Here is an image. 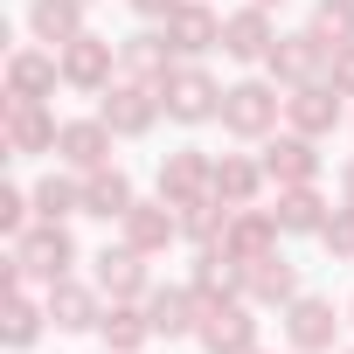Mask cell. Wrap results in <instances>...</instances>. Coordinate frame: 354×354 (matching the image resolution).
<instances>
[{"label":"cell","instance_id":"obj_1","mask_svg":"<svg viewBox=\"0 0 354 354\" xmlns=\"http://www.w3.org/2000/svg\"><path fill=\"white\" fill-rule=\"evenodd\" d=\"M160 104H167L174 125H209V118H223V84L202 63H174L167 84H160Z\"/></svg>","mask_w":354,"mask_h":354},{"label":"cell","instance_id":"obj_2","mask_svg":"<svg viewBox=\"0 0 354 354\" xmlns=\"http://www.w3.org/2000/svg\"><path fill=\"white\" fill-rule=\"evenodd\" d=\"M278 118H285V97H278V84H257V77H243V84H230V91H223V132H236V139H264Z\"/></svg>","mask_w":354,"mask_h":354},{"label":"cell","instance_id":"obj_3","mask_svg":"<svg viewBox=\"0 0 354 354\" xmlns=\"http://www.w3.org/2000/svg\"><path fill=\"white\" fill-rule=\"evenodd\" d=\"M15 257H21V271H28L35 285H56V278H70V264H77V236H70L63 223H35V230L15 236Z\"/></svg>","mask_w":354,"mask_h":354},{"label":"cell","instance_id":"obj_4","mask_svg":"<svg viewBox=\"0 0 354 354\" xmlns=\"http://www.w3.org/2000/svg\"><path fill=\"white\" fill-rule=\"evenodd\" d=\"M167 104H160V91L153 84H104V104H97V118L118 132V139H139V132H153V118H160Z\"/></svg>","mask_w":354,"mask_h":354},{"label":"cell","instance_id":"obj_5","mask_svg":"<svg viewBox=\"0 0 354 354\" xmlns=\"http://www.w3.org/2000/svg\"><path fill=\"white\" fill-rule=\"evenodd\" d=\"M326 49H333V42H319L313 28H299V35H278L264 63H271V77H278V84H292V91H299V84H319Z\"/></svg>","mask_w":354,"mask_h":354},{"label":"cell","instance_id":"obj_6","mask_svg":"<svg viewBox=\"0 0 354 354\" xmlns=\"http://www.w3.org/2000/svg\"><path fill=\"white\" fill-rule=\"evenodd\" d=\"M56 56H63V84H70V91H104V84H111V63H118V42H104V35L84 28V35L63 42Z\"/></svg>","mask_w":354,"mask_h":354},{"label":"cell","instance_id":"obj_7","mask_svg":"<svg viewBox=\"0 0 354 354\" xmlns=\"http://www.w3.org/2000/svg\"><path fill=\"white\" fill-rule=\"evenodd\" d=\"M333 333H340V319H333V299H313V292H299V299L285 306V340H292L299 354H326V347H333Z\"/></svg>","mask_w":354,"mask_h":354},{"label":"cell","instance_id":"obj_8","mask_svg":"<svg viewBox=\"0 0 354 354\" xmlns=\"http://www.w3.org/2000/svg\"><path fill=\"white\" fill-rule=\"evenodd\" d=\"M195 340L209 347V354H250L257 347V319H250V306H202V326H195Z\"/></svg>","mask_w":354,"mask_h":354},{"label":"cell","instance_id":"obj_9","mask_svg":"<svg viewBox=\"0 0 354 354\" xmlns=\"http://www.w3.org/2000/svg\"><path fill=\"white\" fill-rule=\"evenodd\" d=\"M146 319H153L160 340H188V333L202 326V299H195V285H153V292H146Z\"/></svg>","mask_w":354,"mask_h":354},{"label":"cell","instance_id":"obj_10","mask_svg":"<svg viewBox=\"0 0 354 354\" xmlns=\"http://www.w3.org/2000/svg\"><path fill=\"white\" fill-rule=\"evenodd\" d=\"M118 70L132 77V84H167V70H174V42H167V28H139V35H125L118 42Z\"/></svg>","mask_w":354,"mask_h":354},{"label":"cell","instance_id":"obj_11","mask_svg":"<svg viewBox=\"0 0 354 354\" xmlns=\"http://www.w3.org/2000/svg\"><path fill=\"white\" fill-rule=\"evenodd\" d=\"M56 84H63V56H56V49H15V56H8V97L42 104Z\"/></svg>","mask_w":354,"mask_h":354},{"label":"cell","instance_id":"obj_12","mask_svg":"<svg viewBox=\"0 0 354 354\" xmlns=\"http://www.w3.org/2000/svg\"><path fill=\"white\" fill-rule=\"evenodd\" d=\"M209 174H216V160L202 153V146H181V153H167L160 160V195L181 209V202H202L209 195Z\"/></svg>","mask_w":354,"mask_h":354},{"label":"cell","instance_id":"obj_13","mask_svg":"<svg viewBox=\"0 0 354 354\" xmlns=\"http://www.w3.org/2000/svg\"><path fill=\"white\" fill-rule=\"evenodd\" d=\"M118 230H125V243H132V250H146V257H153V250H167L174 236H181V209H174L167 195H160V202H132Z\"/></svg>","mask_w":354,"mask_h":354},{"label":"cell","instance_id":"obj_14","mask_svg":"<svg viewBox=\"0 0 354 354\" xmlns=\"http://www.w3.org/2000/svg\"><path fill=\"white\" fill-rule=\"evenodd\" d=\"M271 42H278V28H271V15L257 8H236V15H223V56H236V63H264L271 56Z\"/></svg>","mask_w":354,"mask_h":354},{"label":"cell","instance_id":"obj_15","mask_svg":"<svg viewBox=\"0 0 354 354\" xmlns=\"http://www.w3.org/2000/svg\"><path fill=\"white\" fill-rule=\"evenodd\" d=\"M160 28H167L174 56H188V63H195V56H209V49L223 42V21H216V15L202 8V0H181V8H174V15L160 21Z\"/></svg>","mask_w":354,"mask_h":354},{"label":"cell","instance_id":"obj_16","mask_svg":"<svg viewBox=\"0 0 354 354\" xmlns=\"http://www.w3.org/2000/svg\"><path fill=\"white\" fill-rule=\"evenodd\" d=\"M285 125L306 132V139H326V132L340 125V91H333V84H299V91L285 97Z\"/></svg>","mask_w":354,"mask_h":354},{"label":"cell","instance_id":"obj_17","mask_svg":"<svg viewBox=\"0 0 354 354\" xmlns=\"http://www.w3.org/2000/svg\"><path fill=\"white\" fill-rule=\"evenodd\" d=\"M111 125L104 118H63V139H56V153L77 167V174H91V167H111Z\"/></svg>","mask_w":354,"mask_h":354},{"label":"cell","instance_id":"obj_18","mask_svg":"<svg viewBox=\"0 0 354 354\" xmlns=\"http://www.w3.org/2000/svg\"><path fill=\"white\" fill-rule=\"evenodd\" d=\"M278 236H285V230H278V216H271V209H236V216H230L223 250H230L236 264H257V257H271V250H278Z\"/></svg>","mask_w":354,"mask_h":354},{"label":"cell","instance_id":"obj_19","mask_svg":"<svg viewBox=\"0 0 354 354\" xmlns=\"http://www.w3.org/2000/svg\"><path fill=\"white\" fill-rule=\"evenodd\" d=\"M264 174H271L278 188H306V181H319V153H313V139H306V132L271 139V146H264Z\"/></svg>","mask_w":354,"mask_h":354},{"label":"cell","instance_id":"obj_20","mask_svg":"<svg viewBox=\"0 0 354 354\" xmlns=\"http://www.w3.org/2000/svg\"><path fill=\"white\" fill-rule=\"evenodd\" d=\"M56 139H63V125L42 111V104H21V97H8V153H56Z\"/></svg>","mask_w":354,"mask_h":354},{"label":"cell","instance_id":"obj_21","mask_svg":"<svg viewBox=\"0 0 354 354\" xmlns=\"http://www.w3.org/2000/svg\"><path fill=\"white\" fill-rule=\"evenodd\" d=\"M97 292H111V299H146V292H153V285H146V250H132V243L97 250Z\"/></svg>","mask_w":354,"mask_h":354},{"label":"cell","instance_id":"obj_22","mask_svg":"<svg viewBox=\"0 0 354 354\" xmlns=\"http://www.w3.org/2000/svg\"><path fill=\"white\" fill-rule=\"evenodd\" d=\"M243 299H250V306H292V299H299V271L271 250V257L243 264Z\"/></svg>","mask_w":354,"mask_h":354},{"label":"cell","instance_id":"obj_23","mask_svg":"<svg viewBox=\"0 0 354 354\" xmlns=\"http://www.w3.org/2000/svg\"><path fill=\"white\" fill-rule=\"evenodd\" d=\"M84 8H91V0H28V35L49 42V49H63V42L84 35Z\"/></svg>","mask_w":354,"mask_h":354},{"label":"cell","instance_id":"obj_24","mask_svg":"<svg viewBox=\"0 0 354 354\" xmlns=\"http://www.w3.org/2000/svg\"><path fill=\"white\" fill-rule=\"evenodd\" d=\"M257 188H264V160H243V153H223L216 174H209V195L230 202V209H250Z\"/></svg>","mask_w":354,"mask_h":354},{"label":"cell","instance_id":"obj_25","mask_svg":"<svg viewBox=\"0 0 354 354\" xmlns=\"http://www.w3.org/2000/svg\"><path fill=\"white\" fill-rule=\"evenodd\" d=\"M139 195H132V181L118 167H91L84 174V216H97V223H125V209H132Z\"/></svg>","mask_w":354,"mask_h":354},{"label":"cell","instance_id":"obj_26","mask_svg":"<svg viewBox=\"0 0 354 354\" xmlns=\"http://www.w3.org/2000/svg\"><path fill=\"white\" fill-rule=\"evenodd\" d=\"M188 285H195V299H202V306H230V299L243 292V264H236L230 250H202Z\"/></svg>","mask_w":354,"mask_h":354},{"label":"cell","instance_id":"obj_27","mask_svg":"<svg viewBox=\"0 0 354 354\" xmlns=\"http://www.w3.org/2000/svg\"><path fill=\"white\" fill-rule=\"evenodd\" d=\"M42 306H49V319H56L63 333H84V326H97V319H104L97 292H91V285H77V278H56Z\"/></svg>","mask_w":354,"mask_h":354},{"label":"cell","instance_id":"obj_28","mask_svg":"<svg viewBox=\"0 0 354 354\" xmlns=\"http://www.w3.org/2000/svg\"><path fill=\"white\" fill-rule=\"evenodd\" d=\"M271 216H278L285 236H319V230H326V202H319L313 181H306V188H278V209H271Z\"/></svg>","mask_w":354,"mask_h":354},{"label":"cell","instance_id":"obj_29","mask_svg":"<svg viewBox=\"0 0 354 354\" xmlns=\"http://www.w3.org/2000/svg\"><path fill=\"white\" fill-rule=\"evenodd\" d=\"M230 202H216V195H202V202H181V236L188 243H202V250H216L223 236H230Z\"/></svg>","mask_w":354,"mask_h":354},{"label":"cell","instance_id":"obj_30","mask_svg":"<svg viewBox=\"0 0 354 354\" xmlns=\"http://www.w3.org/2000/svg\"><path fill=\"white\" fill-rule=\"evenodd\" d=\"M97 333H104V347H111V354H139V347L153 340V319H146V313H132V299H111V313L97 319Z\"/></svg>","mask_w":354,"mask_h":354},{"label":"cell","instance_id":"obj_31","mask_svg":"<svg viewBox=\"0 0 354 354\" xmlns=\"http://www.w3.org/2000/svg\"><path fill=\"white\" fill-rule=\"evenodd\" d=\"M35 216H42V223H70V216H84V181H63V174L35 181Z\"/></svg>","mask_w":354,"mask_h":354},{"label":"cell","instance_id":"obj_32","mask_svg":"<svg viewBox=\"0 0 354 354\" xmlns=\"http://www.w3.org/2000/svg\"><path fill=\"white\" fill-rule=\"evenodd\" d=\"M42 319H49V306H35L28 292H8V326H0V333H8V347H35Z\"/></svg>","mask_w":354,"mask_h":354},{"label":"cell","instance_id":"obj_33","mask_svg":"<svg viewBox=\"0 0 354 354\" xmlns=\"http://www.w3.org/2000/svg\"><path fill=\"white\" fill-rule=\"evenodd\" d=\"M313 35L319 42H354V0H319V8H313Z\"/></svg>","mask_w":354,"mask_h":354},{"label":"cell","instance_id":"obj_34","mask_svg":"<svg viewBox=\"0 0 354 354\" xmlns=\"http://www.w3.org/2000/svg\"><path fill=\"white\" fill-rule=\"evenodd\" d=\"M319 243H326V250H333V257H354V202H347V209H333V216H326V230H319Z\"/></svg>","mask_w":354,"mask_h":354},{"label":"cell","instance_id":"obj_35","mask_svg":"<svg viewBox=\"0 0 354 354\" xmlns=\"http://www.w3.org/2000/svg\"><path fill=\"white\" fill-rule=\"evenodd\" d=\"M28 209H35V195L0 188V230H8V236H21V230H28Z\"/></svg>","mask_w":354,"mask_h":354},{"label":"cell","instance_id":"obj_36","mask_svg":"<svg viewBox=\"0 0 354 354\" xmlns=\"http://www.w3.org/2000/svg\"><path fill=\"white\" fill-rule=\"evenodd\" d=\"M326 77H333V91H340V97H354V42H340V49H333V70H326Z\"/></svg>","mask_w":354,"mask_h":354},{"label":"cell","instance_id":"obj_37","mask_svg":"<svg viewBox=\"0 0 354 354\" xmlns=\"http://www.w3.org/2000/svg\"><path fill=\"white\" fill-rule=\"evenodd\" d=\"M125 8H132V15H146V21H167L181 0H125Z\"/></svg>","mask_w":354,"mask_h":354},{"label":"cell","instance_id":"obj_38","mask_svg":"<svg viewBox=\"0 0 354 354\" xmlns=\"http://www.w3.org/2000/svg\"><path fill=\"white\" fill-rule=\"evenodd\" d=\"M340 188H347V202H354V160H347V167H340Z\"/></svg>","mask_w":354,"mask_h":354},{"label":"cell","instance_id":"obj_39","mask_svg":"<svg viewBox=\"0 0 354 354\" xmlns=\"http://www.w3.org/2000/svg\"><path fill=\"white\" fill-rule=\"evenodd\" d=\"M257 8H271V0H257Z\"/></svg>","mask_w":354,"mask_h":354},{"label":"cell","instance_id":"obj_40","mask_svg":"<svg viewBox=\"0 0 354 354\" xmlns=\"http://www.w3.org/2000/svg\"><path fill=\"white\" fill-rule=\"evenodd\" d=\"M250 354H264V347H250Z\"/></svg>","mask_w":354,"mask_h":354},{"label":"cell","instance_id":"obj_41","mask_svg":"<svg viewBox=\"0 0 354 354\" xmlns=\"http://www.w3.org/2000/svg\"><path fill=\"white\" fill-rule=\"evenodd\" d=\"M347 313H354V299H347Z\"/></svg>","mask_w":354,"mask_h":354}]
</instances>
